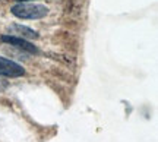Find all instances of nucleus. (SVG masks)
<instances>
[{
	"instance_id": "nucleus-1",
	"label": "nucleus",
	"mask_w": 158,
	"mask_h": 142,
	"mask_svg": "<svg viewBox=\"0 0 158 142\" xmlns=\"http://www.w3.org/2000/svg\"><path fill=\"white\" fill-rule=\"evenodd\" d=\"M12 15L21 19H41L48 15V7L44 5L28 3V2H19L18 5L12 6Z\"/></svg>"
},
{
	"instance_id": "nucleus-2",
	"label": "nucleus",
	"mask_w": 158,
	"mask_h": 142,
	"mask_svg": "<svg viewBox=\"0 0 158 142\" xmlns=\"http://www.w3.org/2000/svg\"><path fill=\"white\" fill-rule=\"evenodd\" d=\"M0 75L7 78H19L25 75V69L16 62H12L9 59L0 56Z\"/></svg>"
},
{
	"instance_id": "nucleus-3",
	"label": "nucleus",
	"mask_w": 158,
	"mask_h": 142,
	"mask_svg": "<svg viewBox=\"0 0 158 142\" xmlns=\"http://www.w3.org/2000/svg\"><path fill=\"white\" fill-rule=\"evenodd\" d=\"M2 41L10 44V46L18 47V48H21V50H23V51H28V53H38L37 47L32 46V44H31L29 41H27L25 38L18 37V35H3V37H2Z\"/></svg>"
},
{
	"instance_id": "nucleus-4",
	"label": "nucleus",
	"mask_w": 158,
	"mask_h": 142,
	"mask_svg": "<svg viewBox=\"0 0 158 142\" xmlns=\"http://www.w3.org/2000/svg\"><path fill=\"white\" fill-rule=\"evenodd\" d=\"M10 31H13V34H19L21 38H38V34L34 29L28 28V27H22V25H12Z\"/></svg>"
},
{
	"instance_id": "nucleus-5",
	"label": "nucleus",
	"mask_w": 158,
	"mask_h": 142,
	"mask_svg": "<svg viewBox=\"0 0 158 142\" xmlns=\"http://www.w3.org/2000/svg\"><path fill=\"white\" fill-rule=\"evenodd\" d=\"M18 2H31V0H18Z\"/></svg>"
}]
</instances>
